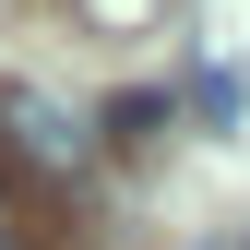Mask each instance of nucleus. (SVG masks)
<instances>
[{"label":"nucleus","mask_w":250,"mask_h":250,"mask_svg":"<svg viewBox=\"0 0 250 250\" xmlns=\"http://www.w3.org/2000/svg\"><path fill=\"white\" fill-rule=\"evenodd\" d=\"M0 143H12L24 167H48V179H72V167H83V143H96V131H83V119L60 107L48 83H0Z\"/></svg>","instance_id":"obj_1"},{"label":"nucleus","mask_w":250,"mask_h":250,"mask_svg":"<svg viewBox=\"0 0 250 250\" xmlns=\"http://www.w3.org/2000/svg\"><path fill=\"white\" fill-rule=\"evenodd\" d=\"M191 107H203V131H238V119H250V83L227 72V60H191Z\"/></svg>","instance_id":"obj_2"},{"label":"nucleus","mask_w":250,"mask_h":250,"mask_svg":"<svg viewBox=\"0 0 250 250\" xmlns=\"http://www.w3.org/2000/svg\"><path fill=\"white\" fill-rule=\"evenodd\" d=\"M72 24H96V36H155L167 0H72Z\"/></svg>","instance_id":"obj_3"},{"label":"nucleus","mask_w":250,"mask_h":250,"mask_svg":"<svg viewBox=\"0 0 250 250\" xmlns=\"http://www.w3.org/2000/svg\"><path fill=\"white\" fill-rule=\"evenodd\" d=\"M203 60H227V72H250V0H214V36H203Z\"/></svg>","instance_id":"obj_4"},{"label":"nucleus","mask_w":250,"mask_h":250,"mask_svg":"<svg viewBox=\"0 0 250 250\" xmlns=\"http://www.w3.org/2000/svg\"><path fill=\"white\" fill-rule=\"evenodd\" d=\"M107 131H119V143H143V131H167V96H143V83H131V96L107 107Z\"/></svg>","instance_id":"obj_5"}]
</instances>
